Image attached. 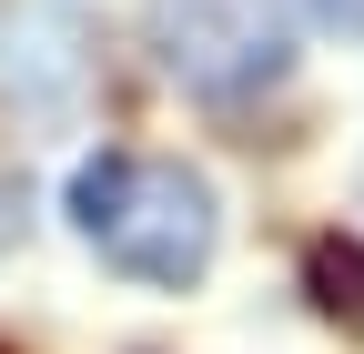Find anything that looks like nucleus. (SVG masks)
I'll list each match as a JSON object with an SVG mask.
<instances>
[{"label":"nucleus","mask_w":364,"mask_h":354,"mask_svg":"<svg viewBox=\"0 0 364 354\" xmlns=\"http://www.w3.org/2000/svg\"><path fill=\"white\" fill-rule=\"evenodd\" d=\"M21 233H31V193H21V183H0V263L21 253Z\"/></svg>","instance_id":"39448f33"},{"label":"nucleus","mask_w":364,"mask_h":354,"mask_svg":"<svg viewBox=\"0 0 364 354\" xmlns=\"http://www.w3.org/2000/svg\"><path fill=\"white\" fill-rule=\"evenodd\" d=\"M304 304H314L344 344H364V243H354V233H314V243H304Z\"/></svg>","instance_id":"7ed1b4c3"},{"label":"nucleus","mask_w":364,"mask_h":354,"mask_svg":"<svg viewBox=\"0 0 364 354\" xmlns=\"http://www.w3.org/2000/svg\"><path fill=\"white\" fill-rule=\"evenodd\" d=\"M0 354H11V344H0Z\"/></svg>","instance_id":"423d86ee"},{"label":"nucleus","mask_w":364,"mask_h":354,"mask_svg":"<svg viewBox=\"0 0 364 354\" xmlns=\"http://www.w3.org/2000/svg\"><path fill=\"white\" fill-rule=\"evenodd\" d=\"M152 51L182 92L203 102H253L294 71V31L273 21V0H162L152 11Z\"/></svg>","instance_id":"f03ea898"},{"label":"nucleus","mask_w":364,"mask_h":354,"mask_svg":"<svg viewBox=\"0 0 364 354\" xmlns=\"http://www.w3.org/2000/svg\"><path fill=\"white\" fill-rule=\"evenodd\" d=\"M304 21L334 31V41H364V0H304Z\"/></svg>","instance_id":"20e7f679"},{"label":"nucleus","mask_w":364,"mask_h":354,"mask_svg":"<svg viewBox=\"0 0 364 354\" xmlns=\"http://www.w3.org/2000/svg\"><path fill=\"white\" fill-rule=\"evenodd\" d=\"M71 233L132 284H162V294H193L203 263H213V183L193 162H152V152H91L71 172Z\"/></svg>","instance_id":"f257e3e1"}]
</instances>
